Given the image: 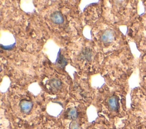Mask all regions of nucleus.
<instances>
[{"label":"nucleus","mask_w":146,"mask_h":129,"mask_svg":"<svg viewBox=\"0 0 146 129\" xmlns=\"http://www.w3.org/2000/svg\"><path fill=\"white\" fill-rule=\"evenodd\" d=\"M50 19L53 23L58 24H62L64 22L63 16L60 11L53 12L50 15Z\"/></svg>","instance_id":"nucleus-4"},{"label":"nucleus","mask_w":146,"mask_h":129,"mask_svg":"<svg viewBox=\"0 0 146 129\" xmlns=\"http://www.w3.org/2000/svg\"><path fill=\"white\" fill-rule=\"evenodd\" d=\"M143 5L144 6V9H145V13H146V1H143Z\"/></svg>","instance_id":"nucleus-13"},{"label":"nucleus","mask_w":146,"mask_h":129,"mask_svg":"<svg viewBox=\"0 0 146 129\" xmlns=\"http://www.w3.org/2000/svg\"><path fill=\"white\" fill-rule=\"evenodd\" d=\"M50 86L54 90H58L60 89L62 85V82L59 80L53 79L50 81Z\"/></svg>","instance_id":"nucleus-8"},{"label":"nucleus","mask_w":146,"mask_h":129,"mask_svg":"<svg viewBox=\"0 0 146 129\" xmlns=\"http://www.w3.org/2000/svg\"><path fill=\"white\" fill-rule=\"evenodd\" d=\"M21 111L26 114L29 113L33 107V103L28 100L23 99L19 103Z\"/></svg>","instance_id":"nucleus-5"},{"label":"nucleus","mask_w":146,"mask_h":129,"mask_svg":"<svg viewBox=\"0 0 146 129\" xmlns=\"http://www.w3.org/2000/svg\"><path fill=\"white\" fill-rule=\"evenodd\" d=\"M15 45V43H14L12 44H10V45H7V46H3L2 44H1V47L2 49H6V50H10L14 47Z\"/></svg>","instance_id":"nucleus-12"},{"label":"nucleus","mask_w":146,"mask_h":129,"mask_svg":"<svg viewBox=\"0 0 146 129\" xmlns=\"http://www.w3.org/2000/svg\"><path fill=\"white\" fill-rule=\"evenodd\" d=\"M137 32L139 33L137 36V44H136L141 51V52L146 51V13L141 14L137 19Z\"/></svg>","instance_id":"nucleus-1"},{"label":"nucleus","mask_w":146,"mask_h":129,"mask_svg":"<svg viewBox=\"0 0 146 129\" xmlns=\"http://www.w3.org/2000/svg\"><path fill=\"white\" fill-rule=\"evenodd\" d=\"M91 56H92V53H91V50L90 49L86 48L82 52L80 57L83 59L90 60Z\"/></svg>","instance_id":"nucleus-9"},{"label":"nucleus","mask_w":146,"mask_h":129,"mask_svg":"<svg viewBox=\"0 0 146 129\" xmlns=\"http://www.w3.org/2000/svg\"><path fill=\"white\" fill-rule=\"evenodd\" d=\"M139 74L142 85H146V51L143 52L139 63Z\"/></svg>","instance_id":"nucleus-2"},{"label":"nucleus","mask_w":146,"mask_h":129,"mask_svg":"<svg viewBox=\"0 0 146 129\" xmlns=\"http://www.w3.org/2000/svg\"><path fill=\"white\" fill-rule=\"evenodd\" d=\"M67 60L64 57V56L60 53V50L58 52V55L57 56V59L56 60V64H57V66L59 68H63L67 64Z\"/></svg>","instance_id":"nucleus-7"},{"label":"nucleus","mask_w":146,"mask_h":129,"mask_svg":"<svg viewBox=\"0 0 146 129\" xmlns=\"http://www.w3.org/2000/svg\"><path fill=\"white\" fill-rule=\"evenodd\" d=\"M70 129H80L79 124L76 121H72L69 125Z\"/></svg>","instance_id":"nucleus-11"},{"label":"nucleus","mask_w":146,"mask_h":129,"mask_svg":"<svg viewBox=\"0 0 146 129\" xmlns=\"http://www.w3.org/2000/svg\"><path fill=\"white\" fill-rule=\"evenodd\" d=\"M108 106L109 108L112 111H117L119 109L118 98L116 95L111 97L108 101Z\"/></svg>","instance_id":"nucleus-6"},{"label":"nucleus","mask_w":146,"mask_h":129,"mask_svg":"<svg viewBox=\"0 0 146 129\" xmlns=\"http://www.w3.org/2000/svg\"><path fill=\"white\" fill-rule=\"evenodd\" d=\"M115 38V32L113 30L108 29L105 30L101 35V40L104 43H111Z\"/></svg>","instance_id":"nucleus-3"},{"label":"nucleus","mask_w":146,"mask_h":129,"mask_svg":"<svg viewBox=\"0 0 146 129\" xmlns=\"http://www.w3.org/2000/svg\"><path fill=\"white\" fill-rule=\"evenodd\" d=\"M68 116L69 118L73 120H75V119H76L78 117L77 110L74 108H72L70 109L69 111L68 112Z\"/></svg>","instance_id":"nucleus-10"}]
</instances>
